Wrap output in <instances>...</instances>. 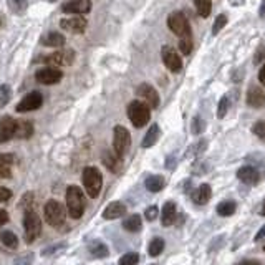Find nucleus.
<instances>
[{
	"mask_svg": "<svg viewBox=\"0 0 265 265\" xmlns=\"http://www.w3.org/2000/svg\"><path fill=\"white\" fill-rule=\"evenodd\" d=\"M66 212L71 219H80L85 212V198L78 186H70L66 189Z\"/></svg>",
	"mask_w": 265,
	"mask_h": 265,
	"instance_id": "obj_1",
	"label": "nucleus"
},
{
	"mask_svg": "<svg viewBox=\"0 0 265 265\" xmlns=\"http://www.w3.org/2000/svg\"><path fill=\"white\" fill-rule=\"evenodd\" d=\"M81 177H83V186H85L86 194H88L91 199L98 198L99 193H101V186H103L101 172L95 166H88L83 169V176Z\"/></svg>",
	"mask_w": 265,
	"mask_h": 265,
	"instance_id": "obj_2",
	"label": "nucleus"
},
{
	"mask_svg": "<svg viewBox=\"0 0 265 265\" xmlns=\"http://www.w3.org/2000/svg\"><path fill=\"white\" fill-rule=\"evenodd\" d=\"M128 118L134 128H143L149 123L151 108L144 101H131L128 106Z\"/></svg>",
	"mask_w": 265,
	"mask_h": 265,
	"instance_id": "obj_3",
	"label": "nucleus"
},
{
	"mask_svg": "<svg viewBox=\"0 0 265 265\" xmlns=\"http://www.w3.org/2000/svg\"><path fill=\"white\" fill-rule=\"evenodd\" d=\"M24 229H25V239L27 242H35L42 232V219L33 209H27L24 216Z\"/></svg>",
	"mask_w": 265,
	"mask_h": 265,
	"instance_id": "obj_4",
	"label": "nucleus"
},
{
	"mask_svg": "<svg viewBox=\"0 0 265 265\" xmlns=\"http://www.w3.org/2000/svg\"><path fill=\"white\" fill-rule=\"evenodd\" d=\"M66 209L58 202V200H48L45 205V221L52 227H60L65 224L66 219Z\"/></svg>",
	"mask_w": 265,
	"mask_h": 265,
	"instance_id": "obj_5",
	"label": "nucleus"
},
{
	"mask_svg": "<svg viewBox=\"0 0 265 265\" xmlns=\"http://www.w3.org/2000/svg\"><path fill=\"white\" fill-rule=\"evenodd\" d=\"M130 146H131L130 131L121 125L115 126V131H113V149H115V153L123 158L130 151Z\"/></svg>",
	"mask_w": 265,
	"mask_h": 265,
	"instance_id": "obj_6",
	"label": "nucleus"
},
{
	"mask_svg": "<svg viewBox=\"0 0 265 265\" xmlns=\"http://www.w3.org/2000/svg\"><path fill=\"white\" fill-rule=\"evenodd\" d=\"M167 27L171 29L172 33H176L179 38H182V36H193L189 22H187L184 13H181V12H174V13H171V15H169Z\"/></svg>",
	"mask_w": 265,
	"mask_h": 265,
	"instance_id": "obj_7",
	"label": "nucleus"
},
{
	"mask_svg": "<svg viewBox=\"0 0 265 265\" xmlns=\"http://www.w3.org/2000/svg\"><path fill=\"white\" fill-rule=\"evenodd\" d=\"M45 63H50V65L55 66H70L75 63V52L73 50H57V52L47 55L43 58Z\"/></svg>",
	"mask_w": 265,
	"mask_h": 265,
	"instance_id": "obj_8",
	"label": "nucleus"
},
{
	"mask_svg": "<svg viewBox=\"0 0 265 265\" xmlns=\"http://www.w3.org/2000/svg\"><path fill=\"white\" fill-rule=\"evenodd\" d=\"M43 104V97L40 91H30L27 97L22 98V101L17 104V111L18 113H29V111H35Z\"/></svg>",
	"mask_w": 265,
	"mask_h": 265,
	"instance_id": "obj_9",
	"label": "nucleus"
},
{
	"mask_svg": "<svg viewBox=\"0 0 265 265\" xmlns=\"http://www.w3.org/2000/svg\"><path fill=\"white\" fill-rule=\"evenodd\" d=\"M161 57H163V62H164V65H166L167 70H171L172 73L181 71L182 62H181L179 53L176 52V48L166 45V47H163V50H161Z\"/></svg>",
	"mask_w": 265,
	"mask_h": 265,
	"instance_id": "obj_10",
	"label": "nucleus"
},
{
	"mask_svg": "<svg viewBox=\"0 0 265 265\" xmlns=\"http://www.w3.org/2000/svg\"><path fill=\"white\" fill-rule=\"evenodd\" d=\"M136 95H138L149 108L159 106V93L149 83H141L138 88H136Z\"/></svg>",
	"mask_w": 265,
	"mask_h": 265,
	"instance_id": "obj_11",
	"label": "nucleus"
},
{
	"mask_svg": "<svg viewBox=\"0 0 265 265\" xmlns=\"http://www.w3.org/2000/svg\"><path fill=\"white\" fill-rule=\"evenodd\" d=\"M63 73L55 66H47L43 70H38L35 73V78L42 85H57L62 80Z\"/></svg>",
	"mask_w": 265,
	"mask_h": 265,
	"instance_id": "obj_12",
	"label": "nucleus"
},
{
	"mask_svg": "<svg viewBox=\"0 0 265 265\" xmlns=\"http://www.w3.org/2000/svg\"><path fill=\"white\" fill-rule=\"evenodd\" d=\"M86 25H88V22L80 15H75L70 18H62L60 20V27L65 32H70V33H83L86 30Z\"/></svg>",
	"mask_w": 265,
	"mask_h": 265,
	"instance_id": "obj_13",
	"label": "nucleus"
},
{
	"mask_svg": "<svg viewBox=\"0 0 265 265\" xmlns=\"http://www.w3.org/2000/svg\"><path fill=\"white\" fill-rule=\"evenodd\" d=\"M91 10L90 0H68L62 5L63 13H73V15H83Z\"/></svg>",
	"mask_w": 265,
	"mask_h": 265,
	"instance_id": "obj_14",
	"label": "nucleus"
},
{
	"mask_svg": "<svg viewBox=\"0 0 265 265\" xmlns=\"http://www.w3.org/2000/svg\"><path fill=\"white\" fill-rule=\"evenodd\" d=\"M15 126H17V120H13L12 116L0 118V144L15 138Z\"/></svg>",
	"mask_w": 265,
	"mask_h": 265,
	"instance_id": "obj_15",
	"label": "nucleus"
},
{
	"mask_svg": "<svg viewBox=\"0 0 265 265\" xmlns=\"http://www.w3.org/2000/svg\"><path fill=\"white\" fill-rule=\"evenodd\" d=\"M237 177H239L242 182H245V184L254 186L260 181V172L254 166H242L239 171H237Z\"/></svg>",
	"mask_w": 265,
	"mask_h": 265,
	"instance_id": "obj_16",
	"label": "nucleus"
},
{
	"mask_svg": "<svg viewBox=\"0 0 265 265\" xmlns=\"http://www.w3.org/2000/svg\"><path fill=\"white\" fill-rule=\"evenodd\" d=\"M126 214V205L123 202H111L106 205V209L103 211V217L106 221H113V219H120Z\"/></svg>",
	"mask_w": 265,
	"mask_h": 265,
	"instance_id": "obj_17",
	"label": "nucleus"
},
{
	"mask_svg": "<svg viewBox=\"0 0 265 265\" xmlns=\"http://www.w3.org/2000/svg\"><path fill=\"white\" fill-rule=\"evenodd\" d=\"M103 164L111 172H120L121 166H123V161H121V156H118L115 151H104L103 153Z\"/></svg>",
	"mask_w": 265,
	"mask_h": 265,
	"instance_id": "obj_18",
	"label": "nucleus"
},
{
	"mask_svg": "<svg viewBox=\"0 0 265 265\" xmlns=\"http://www.w3.org/2000/svg\"><path fill=\"white\" fill-rule=\"evenodd\" d=\"M176 219H177V207H176L174 202H171V200H169V202L164 204L163 212H161L163 226H164V227L172 226V224L176 222Z\"/></svg>",
	"mask_w": 265,
	"mask_h": 265,
	"instance_id": "obj_19",
	"label": "nucleus"
},
{
	"mask_svg": "<svg viewBox=\"0 0 265 265\" xmlns=\"http://www.w3.org/2000/svg\"><path fill=\"white\" fill-rule=\"evenodd\" d=\"M212 198V189L209 184H200L198 189L193 191V200L198 205H204L207 204Z\"/></svg>",
	"mask_w": 265,
	"mask_h": 265,
	"instance_id": "obj_20",
	"label": "nucleus"
},
{
	"mask_svg": "<svg viewBox=\"0 0 265 265\" xmlns=\"http://www.w3.org/2000/svg\"><path fill=\"white\" fill-rule=\"evenodd\" d=\"M15 164V156L12 153L0 156V179H7L12 176V166Z\"/></svg>",
	"mask_w": 265,
	"mask_h": 265,
	"instance_id": "obj_21",
	"label": "nucleus"
},
{
	"mask_svg": "<svg viewBox=\"0 0 265 265\" xmlns=\"http://www.w3.org/2000/svg\"><path fill=\"white\" fill-rule=\"evenodd\" d=\"M32 134H33V123L29 120H17L15 138L17 139H29Z\"/></svg>",
	"mask_w": 265,
	"mask_h": 265,
	"instance_id": "obj_22",
	"label": "nucleus"
},
{
	"mask_svg": "<svg viewBox=\"0 0 265 265\" xmlns=\"http://www.w3.org/2000/svg\"><path fill=\"white\" fill-rule=\"evenodd\" d=\"M247 103L254 108H260L265 104V93L262 88L259 86H250L249 93H247Z\"/></svg>",
	"mask_w": 265,
	"mask_h": 265,
	"instance_id": "obj_23",
	"label": "nucleus"
},
{
	"mask_svg": "<svg viewBox=\"0 0 265 265\" xmlns=\"http://www.w3.org/2000/svg\"><path fill=\"white\" fill-rule=\"evenodd\" d=\"M42 43L45 47H52V48H62L65 45V36L58 32H50L42 38Z\"/></svg>",
	"mask_w": 265,
	"mask_h": 265,
	"instance_id": "obj_24",
	"label": "nucleus"
},
{
	"mask_svg": "<svg viewBox=\"0 0 265 265\" xmlns=\"http://www.w3.org/2000/svg\"><path fill=\"white\" fill-rule=\"evenodd\" d=\"M159 136H161V130H159L158 125H153V126L149 128V131L146 132V136H144V139H143V143H141V146H143V148H151V146H154V144L158 143Z\"/></svg>",
	"mask_w": 265,
	"mask_h": 265,
	"instance_id": "obj_25",
	"label": "nucleus"
},
{
	"mask_svg": "<svg viewBox=\"0 0 265 265\" xmlns=\"http://www.w3.org/2000/svg\"><path fill=\"white\" fill-rule=\"evenodd\" d=\"M144 186L149 193H159V191H163V187L166 186V181H164L163 176H149L148 179L144 181Z\"/></svg>",
	"mask_w": 265,
	"mask_h": 265,
	"instance_id": "obj_26",
	"label": "nucleus"
},
{
	"mask_svg": "<svg viewBox=\"0 0 265 265\" xmlns=\"http://www.w3.org/2000/svg\"><path fill=\"white\" fill-rule=\"evenodd\" d=\"M88 250H90V254L93 255V257H98V259L108 257V254H109L108 247L103 244V242H99V240H93V242H90Z\"/></svg>",
	"mask_w": 265,
	"mask_h": 265,
	"instance_id": "obj_27",
	"label": "nucleus"
},
{
	"mask_svg": "<svg viewBox=\"0 0 265 265\" xmlns=\"http://www.w3.org/2000/svg\"><path fill=\"white\" fill-rule=\"evenodd\" d=\"M123 227H125V231L128 232H139L141 227H143V222H141V217L138 214H132V216H130L123 222Z\"/></svg>",
	"mask_w": 265,
	"mask_h": 265,
	"instance_id": "obj_28",
	"label": "nucleus"
},
{
	"mask_svg": "<svg viewBox=\"0 0 265 265\" xmlns=\"http://www.w3.org/2000/svg\"><path fill=\"white\" fill-rule=\"evenodd\" d=\"M235 209H237V205L234 200H224V202L217 205V214L222 217H229L235 212Z\"/></svg>",
	"mask_w": 265,
	"mask_h": 265,
	"instance_id": "obj_29",
	"label": "nucleus"
},
{
	"mask_svg": "<svg viewBox=\"0 0 265 265\" xmlns=\"http://www.w3.org/2000/svg\"><path fill=\"white\" fill-rule=\"evenodd\" d=\"M194 5L198 8V13L200 17L207 18L211 15V10H212V2L211 0H194Z\"/></svg>",
	"mask_w": 265,
	"mask_h": 265,
	"instance_id": "obj_30",
	"label": "nucleus"
},
{
	"mask_svg": "<svg viewBox=\"0 0 265 265\" xmlns=\"http://www.w3.org/2000/svg\"><path fill=\"white\" fill-rule=\"evenodd\" d=\"M8 7L17 15H24L27 8H29V0H8Z\"/></svg>",
	"mask_w": 265,
	"mask_h": 265,
	"instance_id": "obj_31",
	"label": "nucleus"
},
{
	"mask_svg": "<svg viewBox=\"0 0 265 265\" xmlns=\"http://www.w3.org/2000/svg\"><path fill=\"white\" fill-rule=\"evenodd\" d=\"M163 250H164V240L161 239V237H154V239L151 240L149 247H148L149 255H151V257H158Z\"/></svg>",
	"mask_w": 265,
	"mask_h": 265,
	"instance_id": "obj_32",
	"label": "nucleus"
},
{
	"mask_svg": "<svg viewBox=\"0 0 265 265\" xmlns=\"http://www.w3.org/2000/svg\"><path fill=\"white\" fill-rule=\"evenodd\" d=\"M0 240H2V244L5 245V247H8V249H17V245H18L17 235L13 234V232H10V231L2 232V235H0Z\"/></svg>",
	"mask_w": 265,
	"mask_h": 265,
	"instance_id": "obj_33",
	"label": "nucleus"
},
{
	"mask_svg": "<svg viewBox=\"0 0 265 265\" xmlns=\"http://www.w3.org/2000/svg\"><path fill=\"white\" fill-rule=\"evenodd\" d=\"M205 148H207V141L200 139V141H198V143L193 144L189 149H187L186 156H187V158H196V156H199V154H202L204 151H205Z\"/></svg>",
	"mask_w": 265,
	"mask_h": 265,
	"instance_id": "obj_34",
	"label": "nucleus"
},
{
	"mask_svg": "<svg viewBox=\"0 0 265 265\" xmlns=\"http://www.w3.org/2000/svg\"><path fill=\"white\" fill-rule=\"evenodd\" d=\"M12 98V90L8 85H0V108H3L10 101Z\"/></svg>",
	"mask_w": 265,
	"mask_h": 265,
	"instance_id": "obj_35",
	"label": "nucleus"
},
{
	"mask_svg": "<svg viewBox=\"0 0 265 265\" xmlns=\"http://www.w3.org/2000/svg\"><path fill=\"white\" fill-rule=\"evenodd\" d=\"M227 111H229V98H227V97H222V98H221V101H219V106H217V118H219V120L226 118Z\"/></svg>",
	"mask_w": 265,
	"mask_h": 265,
	"instance_id": "obj_36",
	"label": "nucleus"
},
{
	"mask_svg": "<svg viewBox=\"0 0 265 265\" xmlns=\"http://www.w3.org/2000/svg\"><path fill=\"white\" fill-rule=\"evenodd\" d=\"M139 262V255L136 252H128L120 259V265H136Z\"/></svg>",
	"mask_w": 265,
	"mask_h": 265,
	"instance_id": "obj_37",
	"label": "nucleus"
},
{
	"mask_svg": "<svg viewBox=\"0 0 265 265\" xmlns=\"http://www.w3.org/2000/svg\"><path fill=\"white\" fill-rule=\"evenodd\" d=\"M179 50L184 55H189L193 50V36H182L179 38Z\"/></svg>",
	"mask_w": 265,
	"mask_h": 265,
	"instance_id": "obj_38",
	"label": "nucleus"
},
{
	"mask_svg": "<svg viewBox=\"0 0 265 265\" xmlns=\"http://www.w3.org/2000/svg\"><path fill=\"white\" fill-rule=\"evenodd\" d=\"M226 25H227V17L226 15H217L216 22H214V27H212V33L217 35Z\"/></svg>",
	"mask_w": 265,
	"mask_h": 265,
	"instance_id": "obj_39",
	"label": "nucleus"
},
{
	"mask_svg": "<svg viewBox=\"0 0 265 265\" xmlns=\"http://www.w3.org/2000/svg\"><path fill=\"white\" fill-rule=\"evenodd\" d=\"M205 128V123L200 116H196L193 120V134H200Z\"/></svg>",
	"mask_w": 265,
	"mask_h": 265,
	"instance_id": "obj_40",
	"label": "nucleus"
},
{
	"mask_svg": "<svg viewBox=\"0 0 265 265\" xmlns=\"http://www.w3.org/2000/svg\"><path fill=\"white\" fill-rule=\"evenodd\" d=\"M252 131L255 136H259L260 139L265 141V121H257L255 125L252 126Z\"/></svg>",
	"mask_w": 265,
	"mask_h": 265,
	"instance_id": "obj_41",
	"label": "nucleus"
},
{
	"mask_svg": "<svg viewBox=\"0 0 265 265\" xmlns=\"http://www.w3.org/2000/svg\"><path fill=\"white\" fill-rule=\"evenodd\" d=\"M158 214H159V209L156 207V205H151V207L146 209L144 217L148 219V221H154V219L158 217Z\"/></svg>",
	"mask_w": 265,
	"mask_h": 265,
	"instance_id": "obj_42",
	"label": "nucleus"
},
{
	"mask_svg": "<svg viewBox=\"0 0 265 265\" xmlns=\"http://www.w3.org/2000/svg\"><path fill=\"white\" fill-rule=\"evenodd\" d=\"M12 198V191L7 189V187H0V202H5Z\"/></svg>",
	"mask_w": 265,
	"mask_h": 265,
	"instance_id": "obj_43",
	"label": "nucleus"
},
{
	"mask_svg": "<svg viewBox=\"0 0 265 265\" xmlns=\"http://www.w3.org/2000/svg\"><path fill=\"white\" fill-rule=\"evenodd\" d=\"M254 60H255V63H260V62L265 60V47H260V48L257 50V53H255Z\"/></svg>",
	"mask_w": 265,
	"mask_h": 265,
	"instance_id": "obj_44",
	"label": "nucleus"
},
{
	"mask_svg": "<svg viewBox=\"0 0 265 265\" xmlns=\"http://www.w3.org/2000/svg\"><path fill=\"white\" fill-rule=\"evenodd\" d=\"M32 254H27L24 259H18V260H15V265H30V262H32Z\"/></svg>",
	"mask_w": 265,
	"mask_h": 265,
	"instance_id": "obj_45",
	"label": "nucleus"
},
{
	"mask_svg": "<svg viewBox=\"0 0 265 265\" xmlns=\"http://www.w3.org/2000/svg\"><path fill=\"white\" fill-rule=\"evenodd\" d=\"M63 247H65V244H58V245H53V247H48V249H45L42 254H43V255H50V254H53L55 250H60V249H63Z\"/></svg>",
	"mask_w": 265,
	"mask_h": 265,
	"instance_id": "obj_46",
	"label": "nucleus"
},
{
	"mask_svg": "<svg viewBox=\"0 0 265 265\" xmlns=\"http://www.w3.org/2000/svg\"><path fill=\"white\" fill-rule=\"evenodd\" d=\"M8 221V214L7 211H3V209H0V226H3Z\"/></svg>",
	"mask_w": 265,
	"mask_h": 265,
	"instance_id": "obj_47",
	"label": "nucleus"
},
{
	"mask_svg": "<svg viewBox=\"0 0 265 265\" xmlns=\"http://www.w3.org/2000/svg\"><path fill=\"white\" fill-rule=\"evenodd\" d=\"M259 81L265 86V63H264L262 68H260V71H259Z\"/></svg>",
	"mask_w": 265,
	"mask_h": 265,
	"instance_id": "obj_48",
	"label": "nucleus"
},
{
	"mask_svg": "<svg viewBox=\"0 0 265 265\" xmlns=\"http://www.w3.org/2000/svg\"><path fill=\"white\" fill-rule=\"evenodd\" d=\"M237 265H262V264H260L259 260H252V259H250V260H242V262H239Z\"/></svg>",
	"mask_w": 265,
	"mask_h": 265,
	"instance_id": "obj_49",
	"label": "nucleus"
},
{
	"mask_svg": "<svg viewBox=\"0 0 265 265\" xmlns=\"http://www.w3.org/2000/svg\"><path fill=\"white\" fill-rule=\"evenodd\" d=\"M262 239H265V226L257 232V235H255V242H260Z\"/></svg>",
	"mask_w": 265,
	"mask_h": 265,
	"instance_id": "obj_50",
	"label": "nucleus"
},
{
	"mask_svg": "<svg viewBox=\"0 0 265 265\" xmlns=\"http://www.w3.org/2000/svg\"><path fill=\"white\" fill-rule=\"evenodd\" d=\"M244 2H245V0H229V3H231V5H234V7H239Z\"/></svg>",
	"mask_w": 265,
	"mask_h": 265,
	"instance_id": "obj_51",
	"label": "nucleus"
},
{
	"mask_svg": "<svg viewBox=\"0 0 265 265\" xmlns=\"http://www.w3.org/2000/svg\"><path fill=\"white\" fill-rule=\"evenodd\" d=\"M260 17H262V18H265V0H264V2H262V5H260Z\"/></svg>",
	"mask_w": 265,
	"mask_h": 265,
	"instance_id": "obj_52",
	"label": "nucleus"
},
{
	"mask_svg": "<svg viewBox=\"0 0 265 265\" xmlns=\"http://www.w3.org/2000/svg\"><path fill=\"white\" fill-rule=\"evenodd\" d=\"M3 25H5V15H3V13L0 12V29H2Z\"/></svg>",
	"mask_w": 265,
	"mask_h": 265,
	"instance_id": "obj_53",
	"label": "nucleus"
},
{
	"mask_svg": "<svg viewBox=\"0 0 265 265\" xmlns=\"http://www.w3.org/2000/svg\"><path fill=\"white\" fill-rule=\"evenodd\" d=\"M260 214L265 217V200H264V204H262V209H260Z\"/></svg>",
	"mask_w": 265,
	"mask_h": 265,
	"instance_id": "obj_54",
	"label": "nucleus"
},
{
	"mask_svg": "<svg viewBox=\"0 0 265 265\" xmlns=\"http://www.w3.org/2000/svg\"><path fill=\"white\" fill-rule=\"evenodd\" d=\"M264 252H265V245H264Z\"/></svg>",
	"mask_w": 265,
	"mask_h": 265,
	"instance_id": "obj_55",
	"label": "nucleus"
},
{
	"mask_svg": "<svg viewBox=\"0 0 265 265\" xmlns=\"http://www.w3.org/2000/svg\"><path fill=\"white\" fill-rule=\"evenodd\" d=\"M50 2H55V0H50Z\"/></svg>",
	"mask_w": 265,
	"mask_h": 265,
	"instance_id": "obj_56",
	"label": "nucleus"
},
{
	"mask_svg": "<svg viewBox=\"0 0 265 265\" xmlns=\"http://www.w3.org/2000/svg\"><path fill=\"white\" fill-rule=\"evenodd\" d=\"M153 265H156V264H153Z\"/></svg>",
	"mask_w": 265,
	"mask_h": 265,
	"instance_id": "obj_57",
	"label": "nucleus"
}]
</instances>
